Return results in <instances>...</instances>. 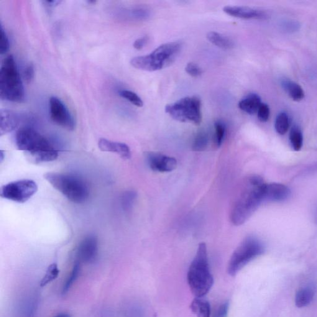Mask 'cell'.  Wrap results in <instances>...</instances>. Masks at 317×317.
Returning a JSON list of instances; mask_svg holds the SVG:
<instances>
[{
  "instance_id": "obj_31",
  "label": "cell",
  "mask_w": 317,
  "mask_h": 317,
  "mask_svg": "<svg viewBox=\"0 0 317 317\" xmlns=\"http://www.w3.org/2000/svg\"><path fill=\"white\" fill-rule=\"evenodd\" d=\"M1 42H0V53L1 55L6 53L8 51L9 48V41L8 37L6 34V31H5L2 25H1Z\"/></svg>"
},
{
  "instance_id": "obj_30",
  "label": "cell",
  "mask_w": 317,
  "mask_h": 317,
  "mask_svg": "<svg viewBox=\"0 0 317 317\" xmlns=\"http://www.w3.org/2000/svg\"><path fill=\"white\" fill-rule=\"evenodd\" d=\"M258 118L260 122H267L269 120L270 116V110L268 105L262 103L258 110Z\"/></svg>"
},
{
  "instance_id": "obj_15",
  "label": "cell",
  "mask_w": 317,
  "mask_h": 317,
  "mask_svg": "<svg viewBox=\"0 0 317 317\" xmlns=\"http://www.w3.org/2000/svg\"><path fill=\"white\" fill-rule=\"evenodd\" d=\"M98 147L102 152L116 153L124 159H130L132 157L129 146L125 143L101 139L99 140Z\"/></svg>"
},
{
  "instance_id": "obj_14",
  "label": "cell",
  "mask_w": 317,
  "mask_h": 317,
  "mask_svg": "<svg viewBox=\"0 0 317 317\" xmlns=\"http://www.w3.org/2000/svg\"><path fill=\"white\" fill-rule=\"evenodd\" d=\"M223 11L229 16L241 19H265L267 16L264 11L248 6H226Z\"/></svg>"
},
{
  "instance_id": "obj_5",
  "label": "cell",
  "mask_w": 317,
  "mask_h": 317,
  "mask_svg": "<svg viewBox=\"0 0 317 317\" xmlns=\"http://www.w3.org/2000/svg\"><path fill=\"white\" fill-rule=\"evenodd\" d=\"M181 44L173 42L163 43L150 54L132 58L130 64L135 68L147 71L162 70L172 64L180 53Z\"/></svg>"
},
{
  "instance_id": "obj_28",
  "label": "cell",
  "mask_w": 317,
  "mask_h": 317,
  "mask_svg": "<svg viewBox=\"0 0 317 317\" xmlns=\"http://www.w3.org/2000/svg\"><path fill=\"white\" fill-rule=\"evenodd\" d=\"M280 29L286 33H295L301 29V23L295 19H283L280 22Z\"/></svg>"
},
{
  "instance_id": "obj_25",
  "label": "cell",
  "mask_w": 317,
  "mask_h": 317,
  "mask_svg": "<svg viewBox=\"0 0 317 317\" xmlns=\"http://www.w3.org/2000/svg\"><path fill=\"white\" fill-rule=\"evenodd\" d=\"M60 274V270L57 264L52 263L48 267L46 271L44 277H43L40 283L41 287H45L48 284L52 283L58 277Z\"/></svg>"
},
{
  "instance_id": "obj_33",
  "label": "cell",
  "mask_w": 317,
  "mask_h": 317,
  "mask_svg": "<svg viewBox=\"0 0 317 317\" xmlns=\"http://www.w3.org/2000/svg\"><path fill=\"white\" fill-rule=\"evenodd\" d=\"M185 71L189 75L192 77H198L201 75L203 71L199 66L195 63L190 62L186 65Z\"/></svg>"
},
{
  "instance_id": "obj_32",
  "label": "cell",
  "mask_w": 317,
  "mask_h": 317,
  "mask_svg": "<svg viewBox=\"0 0 317 317\" xmlns=\"http://www.w3.org/2000/svg\"><path fill=\"white\" fill-rule=\"evenodd\" d=\"M136 193L134 191H128L125 193L123 196V206L125 209H129L133 205L135 198H136Z\"/></svg>"
},
{
  "instance_id": "obj_23",
  "label": "cell",
  "mask_w": 317,
  "mask_h": 317,
  "mask_svg": "<svg viewBox=\"0 0 317 317\" xmlns=\"http://www.w3.org/2000/svg\"><path fill=\"white\" fill-rule=\"evenodd\" d=\"M290 126V117L286 112H281L276 119L275 129L278 134L283 135L288 131Z\"/></svg>"
},
{
  "instance_id": "obj_10",
  "label": "cell",
  "mask_w": 317,
  "mask_h": 317,
  "mask_svg": "<svg viewBox=\"0 0 317 317\" xmlns=\"http://www.w3.org/2000/svg\"><path fill=\"white\" fill-rule=\"evenodd\" d=\"M49 112L51 119L56 124L70 131L75 130V119L63 102L57 97L50 99Z\"/></svg>"
},
{
  "instance_id": "obj_20",
  "label": "cell",
  "mask_w": 317,
  "mask_h": 317,
  "mask_svg": "<svg viewBox=\"0 0 317 317\" xmlns=\"http://www.w3.org/2000/svg\"><path fill=\"white\" fill-rule=\"evenodd\" d=\"M206 37L209 42L222 49H231L234 47L233 41L218 32H209L206 35Z\"/></svg>"
},
{
  "instance_id": "obj_11",
  "label": "cell",
  "mask_w": 317,
  "mask_h": 317,
  "mask_svg": "<svg viewBox=\"0 0 317 317\" xmlns=\"http://www.w3.org/2000/svg\"><path fill=\"white\" fill-rule=\"evenodd\" d=\"M98 240L94 236L84 238L76 250V257L79 263H91L96 260L98 255Z\"/></svg>"
},
{
  "instance_id": "obj_19",
  "label": "cell",
  "mask_w": 317,
  "mask_h": 317,
  "mask_svg": "<svg viewBox=\"0 0 317 317\" xmlns=\"http://www.w3.org/2000/svg\"><path fill=\"white\" fill-rule=\"evenodd\" d=\"M190 309L197 317H211V306L203 298H195L191 302Z\"/></svg>"
},
{
  "instance_id": "obj_27",
  "label": "cell",
  "mask_w": 317,
  "mask_h": 317,
  "mask_svg": "<svg viewBox=\"0 0 317 317\" xmlns=\"http://www.w3.org/2000/svg\"><path fill=\"white\" fill-rule=\"evenodd\" d=\"M214 144L216 147L219 148L221 147L225 139L226 132V125L222 121H217L214 124Z\"/></svg>"
},
{
  "instance_id": "obj_1",
  "label": "cell",
  "mask_w": 317,
  "mask_h": 317,
  "mask_svg": "<svg viewBox=\"0 0 317 317\" xmlns=\"http://www.w3.org/2000/svg\"><path fill=\"white\" fill-rule=\"evenodd\" d=\"M263 178L252 175L245 181L242 190L232 207L230 218L236 226H240L246 222L256 211L263 201Z\"/></svg>"
},
{
  "instance_id": "obj_36",
  "label": "cell",
  "mask_w": 317,
  "mask_h": 317,
  "mask_svg": "<svg viewBox=\"0 0 317 317\" xmlns=\"http://www.w3.org/2000/svg\"><path fill=\"white\" fill-rule=\"evenodd\" d=\"M149 38L147 35L143 36L135 41L134 43V47L137 50H142L143 47L147 44Z\"/></svg>"
},
{
  "instance_id": "obj_35",
  "label": "cell",
  "mask_w": 317,
  "mask_h": 317,
  "mask_svg": "<svg viewBox=\"0 0 317 317\" xmlns=\"http://www.w3.org/2000/svg\"><path fill=\"white\" fill-rule=\"evenodd\" d=\"M229 308V303L228 302L222 304L220 306L218 309L214 314L213 317H226L227 314H228V311Z\"/></svg>"
},
{
  "instance_id": "obj_4",
  "label": "cell",
  "mask_w": 317,
  "mask_h": 317,
  "mask_svg": "<svg viewBox=\"0 0 317 317\" xmlns=\"http://www.w3.org/2000/svg\"><path fill=\"white\" fill-rule=\"evenodd\" d=\"M23 86L13 56L9 55L2 61L0 70V98L5 101L20 103L24 100Z\"/></svg>"
},
{
  "instance_id": "obj_24",
  "label": "cell",
  "mask_w": 317,
  "mask_h": 317,
  "mask_svg": "<svg viewBox=\"0 0 317 317\" xmlns=\"http://www.w3.org/2000/svg\"><path fill=\"white\" fill-rule=\"evenodd\" d=\"M290 140L294 150L298 152L301 150L303 145V135L300 128L297 125H295L291 129Z\"/></svg>"
},
{
  "instance_id": "obj_17",
  "label": "cell",
  "mask_w": 317,
  "mask_h": 317,
  "mask_svg": "<svg viewBox=\"0 0 317 317\" xmlns=\"http://www.w3.org/2000/svg\"><path fill=\"white\" fill-rule=\"evenodd\" d=\"M262 102L261 98L257 94H250L239 102V107L241 111L250 115L257 113Z\"/></svg>"
},
{
  "instance_id": "obj_13",
  "label": "cell",
  "mask_w": 317,
  "mask_h": 317,
  "mask_svg": "<svg viewBox=\"0 0 317 317\" xmlns=\"http://www.w3.org/2000/svg\"><path fill=\"white\" fill-rule=\"evenodd\" d=\"M290 189L283 184L265 183L263 188V201H283L291 195Z\"/></svg>"
},
{
  "instance_id": "obj_37",
  "label": "cell",
  "mask_w": 317,
  "mask_h": 317,
  "mask_svg": "<svg viewBox=\"0 0 317 317\" xmlns=\"http://www.w3.org/2000/svg\"><path fill=\"white\" fill-rule=\"evenodd\" d=\"M43 2H44L46 4H47L48 6H56V5H58L61 2L60 1H56V0H53V1H45Z\"/></svg>"
},
{
  "instance_id": "obj_29",
  "label": "cell",
  "mask_w": 317,
  "mask_h": 317,
  "mask_svg": "<svg viewBox=\"0 0 317 317\" xmlns=\"http://www.w3.org/2000/svg\"><path fill=\"white\" fill-rule=\"evenodd\" d=\"M119 95L122 98L127 100L128 101L131 102L132 104L138 107H142L144 103L142 99L137 95L136 93L129 90H121L119 91Z\"/></svg>"
},
{
  "instance_id": "obj_8",
  "label": "cell",
  "mask_w": 317,
  "mask_h": 317,
  "mask_svg": "<svg viewBox=\"0 0 317 317\" xmlns=\"http://www.w3.org/2000/svg\"><path fill=\"white\" fill-rule=\"evenodd\" d=\"M165 111L173 119L180 122H190L195 125L201 122V101L197 97H185L167 105Z\"/></svg>"
},
{
  "instance_id": "obj_18",
  "label": "cell",
  "mask_w": 317,
  "mask_h": 317,
  "mask_svg": "<svg viewBox=\"0 0 317 317\" xmlns=\"http://www.w3.org/2000/svg\"><path fill=\"white\" fill-rule=\"evenodd\" d=\"M281 85L293 101H301L305 97V93L303 88L295 81L287 78L282 79L281 81Z\"/></svg>"
},
{
  "instance_id": "obj_9",
  "label": "cell",
  "mask_w": 317,
  "mask_h": 317,
  "mask_svg": "<svg viewBox=\"0 0 317 317\" xmlns=\"http://www.w3.org/2000/svg\"><path fill=\"white\" fill-rule=\"evenodd\" d=\"M37 183L34 180L23 179L2 186L1 196L16 203H24L37 192Z\"/></svg>"
},
{
  "instance_id": "obj_7",
  "label": "cell",
  "mask_w": 317,
  "mask_h": 317,
  "mask_svg": "<svg viewBox=\"0 0 317 317\" xmlns=\"http://www.w3.org/2000/svg\"><path fill=\"white\" fill-rule=\"evenodd\" d=\"M263 252L264 247L259 240L252 237L246 238L230 258L227 268L229 274L232 277L236 276L245 265L262 255Z\"/></svg>"
},
{
  "instance_id": "obj_6",
  "label": "cell",
  "mask_w": 317,
  "mask_h": 317,
  "mask_svg": "<svg viewBox=\"0 0 317 317\" xmlns=\"http://www.w3.org/2000/svg\"><path fill=\"white\" fill-rule=\"evenodd\" d=\"M45 180L62 193L69 200L75 203H83L88 199L89 190L83 179L77 176L57 172H48Z\"/></svg>"
},
{
  "instance_id": "obj_12",
  "label": "cell",
  "mask_w": 317,
  "mask_h": 317,
  "mask_svg": "<svg viewBox=\"0 0 317 317\" xmlns=\"http://www.w3.org/2000/svg\"><path fill=\"white\" fill-rule=\"evenodd\" d=\"M148 165L153 170L159 172H171L177 167V162L175 158L160 153H148Z\"/></svg>"
},
{
  "instance_id": "obj_22",
  "label": "cell",
  "mask_w": 317,
  "mask_h": 317,
  "mask_svg": "<svg viewBox=\"0 0 317 317\" xmlns=\"http://www.w3.org/2000/svg\"><path fill=\"white\" fill-rule=\"evenodd\" d=\"M80 272V263L76 262L75 265H73L70 273H69L65 282H64L62 290H61V293H62L63 295H65V294L68 292L69 290H70L71 287H72L74 284L75 283L76 280H78Z\"/></svg>"
},
{
  "instance_id": "obj_2",
  "label": "cell",
  "mask_w": 317,
  "mask_h": 317,
  "mask_svg": "<svg viewBox=\"0 0 317 317\" xmlns=\"http://www.w3.org/2000/svg\"><path fill=\"white\" fill-rule=\"evenodd\" d=\"M16 143L20 151L26 153L35 163L57 159L58 152L48 140L30 128H22L17 132Z\"/></svg>"
},
{
  "instance_id": "obj_3",
  "label": "cell",
  "mask_w": 317,
  "mask_h": 317,
  "mask_svg": "<svg viewBox=\"0 0 317 317\" xmlns=\"http://www.w3.org/2000/svg\"><path fill=\"white\" fill-rule=\"evenodd\" d=\"M187 281L195 298H203L213 285L214 278L209 268L205 243L199 244L195 257L189 267Z\"/></svg>"
},
{
  "instance_id": "obj_38",
  "label": "cell",
  "mask_w": 317,
  "mask_h": 317,
  "mask_svg": "<svg viewBox=\"0 0 317 317\" xmlns=\"http://www.w3.org/2000/svg\"><path fill=\"white\" fill-rule=\"evenodd\" d=\"M54 317H71V316L68 314L60 313L57 314V315L55 316Z\"/></svg>"
},
{
  "instance_id": "obj_34",
  "label": "cell",
  "mask_w": 317,
  "mask_h": 317,
  "mask_svg": "<svg viewBox=\"0 0 317 317\" xmlns=\"http://www.w3.org/2000/svg\"><path fill=\"white\" fill-rule=\"evenodd\" d=\"M34 76V66L29 64L26 66L23 73V78L27 84L30 83Z\"/></svg>"
},
{
  "instance_id": "obj_26",
  "label": "cell",
  "mask_w": 317,
  "mask_h": 317,
  "mask_svg": "<svg viewBox=\"0 0 317 317\" xmlns=\"http://www.w3.org/2000/svg\"><path fill=\"white\" fill-rule=\"evenodd\" d=\"M209 142L208 134L205 131H200L196 135L193 143V150L201 152L206 150Z\"/></svg>"
},
{
  "instance_id": "obj_21",
  "label": "cell",
  "mask_w": 317,
  "mask_h": 317,
  "mask_svg": "<svg viewBox=\"0 0 317 317\" xmlns=\"http://www.w3.org/2000/svg\"><path fill=\"white\" fill-rule=\"evenodd\" d=\"M315 293L311 288L302 289L296 296L295 303L299 308L308 306L313 301Z\"/></svg>"
},
{
  "instance_id": "obj_16",
  "label": "cell",
  "mask_w": 317,
  "mask_h": 317,
  "mask_svg": "<svg viewBox=\"0 0 317 317\" xmlns=\"http://www.w3.org/2000/svg\"><path fill=\"white\" fill-rule=\"evenodd\" d=\"M0 134L1 136L13 131L19 125V115L7 109H1L0 111Z\"/></svg>"
}]
</instances>
